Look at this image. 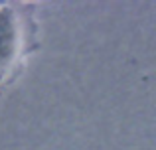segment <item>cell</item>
<instances>
[{"instance_id":"obj_1","label":"cell","mask_w":156,"mask_h":150,"mask_svg":"<svg viewBox=\"0 0 156 150\" xmlns=\"http://www.w3.org/2000/svg\"><path fill=\"white\" fill-rule=\"evenodd\" d=\"M18 54V26L10 10H0V75Z\"/></svg>"}]
</instances>
